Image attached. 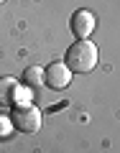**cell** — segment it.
I'll return each mask as SVG.
<instances>
[{
	"label": "cell",
	"instance_id": "obj_8",
	"mask_svg": "<svg viewBox=\"0 0 120 153\" xmlns=\"http://www.w3.org/2000/svg\"><path fill=\"white\" fill-rule=\"evenodd\" d=\"M13 120H10V115H0V140H5V138L13 135Z\"/></svg>",
	"mask_w": 120,
	"mask_h": 153
},
{
	"label": "cell",
	"instance_id": "obj_6",
	"mask_svg": "<svg viewBox=\"0 0 120 153\" xmlns=\"http://www.w3.org/2000/svg\"><path fill=\"white\" fill-rule=\"evenodd\" d=\"M23 84L26 87H41L44 84V69L41 66H26V71H23Z\"/></svg>",
	"mask_w": 120,
	"mask_h": 153
},
{
	"label": "cell",
	"instance_id": "obj_2",
	"mask_svg": "<svg viewBox=\"0 0 120 153\" xmlns=\"http://www.w3.org/2000/svg\"><path fill=\"white\" fill-rule=\"evenodd\" d=\"M41 110L33 107V105H26V107H13V128L21 133H38L41 130Z\"/></svg>",
	"mask_w": 120,
	"mask_h": 153
},
{
	"label": "cell",
	"instance_id": "obj_1",
	"mask_svg": "<svg viewBox=\"0 0 120 153\" xmlns=\"http://www.w3.org/2000/svg\"><path fill=\"white\" fill-rule=\"evenodd\" d=\"M64 64L72 69V74H87L97 66V46L89 38H77L66 49Z\"/></svg>",
	"mask_w": 120,
	"mask_h": 153
},
{
	"label": "cell",
	"instance_id": "obj_5",
	"mask_svg": "<svg viewBox=\"0 0 120 153\" xmlns=\"http://www.w3.org/2000/svg\"><path fill=\"white\" fill-rule=\"evenodd\" d=\"M18 79L16 76H0V105H13V94L18 89Z\"/></svg>",
	"mask_w": 120,
	"mask_h": 153
},
{
	"label": "cell",
	"instance_id": "obj_4",
	"mask_svg": "<svg viewBox=\"0 0 120 153\" xmlns=\"http://www.w3.org/2000/svg\"><path fill=\"white\" fill-rule=\"evenodd\" d=\"M95 26H97V18H95V13L92 10H77L74 16L69 18V28H72V33H74L77 38H87V36H92V31H95Z\"/></svg>",
	"mask_w": 120,
	"mask_h": 153
},
{
	"label": "cell",
	"instance_id": "obj_9",
	"mask_svg": "<svg viewBox=\"0 0 120 153\" xmlns=\"http://www.w3.org/2000/svg\"><path fill=\"white\" fill-rule=\"evenodd\" d=\"M0 3H5V0H0Z\"/></svg>",
	"mask_w": 120,
	"mask_h": 153
},
{
	"label": "cell",
	"instance_id": "obj_7",
	"mask_svg": "<svg viewBox=\"0 0 120 153\" xmlns=\"http://www.w3.org/2000/svg\"><path fill=\"white\" fill-rule=\"evenodd\" d=\"M33 102V92L31 87H26V84H18L16 94H13V107H26V105Z\"/></svg>",
	"mask_w": 120,
	"mask_h": 153
},
{
	"label": "cell",
	"instance_id": "obj_3",
	"mask_svg": "<svg viewBox=\"0 0 120 153\" xmlns=\"http://www.w3.org/2000/svg\"><path fill=\"white\" fill-rule=\"evenodd\" d=\"M72 82V69L64 64V61H51L49 66L44 69V84L56 92H61L64 87H69Z\"/></svg>",
	"mask_w": 120,
	"mask_h": 153
}]
</instances>
